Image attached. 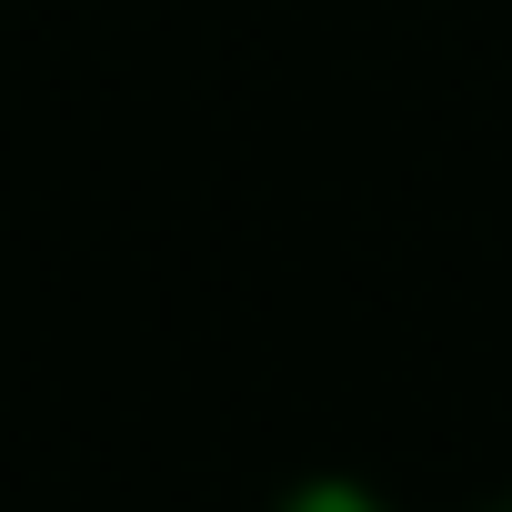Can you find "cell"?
I'll list each match as a JSON object with an SVG mask.
<instances>
[{"label":"cell","instance_id":"obj_2","mask_svg":"<svg viewBox=\"0 0 512 512\" xmlns=\"http://www.w3.org/2000/svg\"><path fill=\"white\" fill-rule=\"evenodd\" d=\"M472 512H512V482H502V492H492V502H472Z\"/></svg>","mask_w":512,"mask_h":512},{"label":"cell","instance_id":"obj_1","mask_svg":"<svg viewBox=\"0 0 512 512\" xmlns=\"http://www.w3.org/2000/svg\"><path fill=\"white\" fill-rule=\"evenodd\" d=\"M262 512H392L372 482H352V472H302V482H282Z\"/></svg>","mask_w":512,"mask_h":512}]
</instances>
